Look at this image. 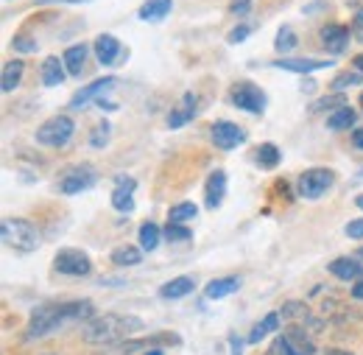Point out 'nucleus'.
Listing matches in <instances>:
<instances>
[{
	"label": "nucleus",
	"mask_w": 363,
	"mask_h": 355,
	"mask_svg": "<svg viewBox=\"0 0 363 355\" xmlns=\"http://www.w3.org/2000/svg\"><path fill=\"white\" fill-rule=\"evenodd\" d=\"M90 322L92 316V302L90 300H76V302H56V305H43L31 313L28 324H26V342L43 339L56 333L59 327L76 324V322Z\"/></svg>",
	"instance_id": "obj_1"
},
{
	"label": "nucleus",
	"mask_w": 363,
	"mask_h": 355,
	"mask_svg": "<svg viewBox=\"0 0 363 355\" xmlns=\"http://www.w3.org/2000/svg\"><path fill=\"white\" fill-rule=\"evenodd\" d=\"M140 330H143V319H137L132 313H104V316L90 319L82 327V339L87 344L109 347V344H121V342L132 339Z\"/></svg>",
	"instance_id": "obj_2"
},
{
	"label": "nucleus",
	"mask_w": 363,
	"mask_h": 355,
	"mask_svg": "<svg viewBox=\"0 0 363 355\" xmlns=\"http://www.w3.org/2000/svg\"><path fill=\"white\" fill-rule=\"evenodd\" d=\"M0 235H3V244L17 249V252H34L40 246V232L37 226L26 219H6L0 224Z\"/></svg>",
	"instance_id": "obj_3"
},
{
	"label": "nucleus",
	"mask_w": 363,
	"mask_h": 355,
	"mask_svg": "<svg viewBox=\"0 0 363 355\" xmlns=\"http://www.w3.org/2000/svg\"><path fill=\"white\" fill-rule=\"evenodd\" d=\"M73 132H76V124L70 115H53L37 129V143L48 146V148H62L70 143Z\"/></svg>",
	"instance_id": "obj_4"
},
{
	"label": "nucleus",
	"mask_w": 363,
	"mask_h": 355,
	"mask_svg": "<svg viewBox=\"0 0 363 355\" xmlns=\"http://www.w3.org/2000/svg\"><path fill=\"white\" fill-rule=\"evenodd\" d=\"M333 185H335V174L330 168H308L305 174H299V193L302 199H311V202L321 199Z\"/></svg>",
	"instance_id": "obj_5"
},
{
	"label": "nucleus",
	"mask_w": 363,
	"mask_h": 355,
	"mask_svg": "<svg viewBox=\"0 0 363 355\" xmlns=\"http://www.w3.org/2000/svg\"><path fill=\"white\" fill-rule=\"evenodd\" d=\"M53 268L67 277H87L92 271V261L82 249H59L53 258Z\"/></svg>",
	"instance_id": "obj_6"
},
{
	"label": "nucleus",
	"mask_w": 363,
	"mask_h": 355,
	"mask_svg": "<svg viewBox=\"0 0 363 355\" xmlns=\"http://www.w3.org/2000/svg\"><path fill=\"white\" fill-rule=\"evenodd\" d=\"M232 104L238 109H246V112H263L266 109V92L257 87V84H235L232 89Z\"/></svg>",
	"instance_id": "obj_7"
},
{
	"label": "nucleus",
	"mask_w": 363,
	"mask_h": 355,
	"mask_svg": "<svg viewBox=\"0 0 363 355\" xmlns=\"http://www.w3.org/2000/svg\"><path fill=\"white\" fill-rule=\"evenodd\" d=\"M210 140L218 146V148H238V146H243L246 143V132L238 126V124H232V121H218V124H213L210 126Z\"/></svg>",
	"instance_id": "obj_8"
},
{
	"label": "nucleus",
	"mask_w": 363,
	"mask_h": 355,
	"mask_svg": "<svg viewBox=\"0 0 363 355\" xmlns=\"http://www.w3.org/2000/svg\"><path fill=\"white\" fill-rule=\"evenodd\" d=\"M92 185H95V168H92V165H76V168H70V171L62 177L59 190L67 193V196H73V193L90 190Z\"/></svg>",
	"instance_id": "obj_9"
},
{
	"label": "nucleus",
	"mask_w": 363,
	"mask_h": 355,
	"mask_svg": "<svg viewBox=\"0 0 363 355\" xmlns=\"http://www.w3.org/2000/svg\"><path fill=\"white\" fill-rule=\"evenodd\" d=\"M115 87H118V79H115V76L98 79V82H92L90 87L79 89V92L70 98V109H79V106H84V104H87V101H92V98H104V92H112Z\"/></svg>",
	"instance_id": "obj_10"
},
{
	"label": "nucleus",
	"mask_w": 363,
	"mask_h": 355,
	"mask_svg": "<svg viewBox=\"0 0 363 355\" xmlns=\"http://www.w3.org/2000/svg\"><path fill=\"white\" fill-rule=\"evenodd\" d=\"M137 182L132 177H118L115 179V190H112V207L121 210V213H132L135 210V193Z\"/></svg>",
	"instance_id": "obj_11"
},
{
	"label": "nucleus",
	"mask_w": 363,
	"mask_h": 355,
	"mask_svg": "<svg viewBox=\"0 0 363 355\" xmlns=\"http://www.w3.org/2000/svg\"><path fill=\"white\" fill-rule=\"evenodd\" d=\"M196 104H199V98L193 92H184L182 101L171 109V115H168V126L171 129H179L184 124H190L196 118Z\"/></svg>",
	"instance_id": "obj_12"
},
{
	"label": "nucleus",
	"mask_w": 363,
	"mask_h": 355,
	"mask_svg": "<svg viewBox=\"0 0 363 355\" xmlns=\"http://www.w3.org/2000/svg\"><path fill=\"white\" fill-rule=\"evenodd\" d=\"M224 196H227V174L218 168V171H213V174L207 177V185H204V199H207V207H210V210L221 207Z\"/></svg>",
	"instance_id": "obj_13"
},
{
	"label": "nucleus",
	"mask_w": 363,
	"mask_h": 355,
	"mask_svg": "<svg viewBox=\"0 0 363 355\" xmlns=\"http://www.w3.org/2000/svg\"><path fill=\"white\" fill-rule=\"evenodd\" d=\"M330 271L338 280H344V283H358V280H363V263L358 258H335L330 263Z\"/></svg>",
	"instance_id": "obj_14"
},
{
	"label": "nucleus",
	"mask_w": 363,
	"mask_h": 355,
	"mask_svg": "<svg viewBox=\"0 0 363 355\" xmlns=\"http://www.w3.org/2000/svg\"><path fill=\"white\" fill-rule=\"evenodd\" d=\"M282 336H285V342H288L294 350H299L302 355L316 353V344H313V339H311V330H308V327H302V324H291Z\"/></svg>",
	"instance_id": "obj_15"
},
{
	"label": "nucleus",
	"mask_w": 363,
	"mask_h": 355,
	"mask_svg": "<svg viewBox=\"0 0 363 355\" xmlns=\"http://www.w3.org/2000/svg\"><path fill=\"white\" fill-rule=\"evenodd\" d=\"M321 40H324V48H327L330 53H341V50L347 48V43H350V28L330 23V26L321 28Z\"/></svg>",
	"instance_id": "obj_16"
},
{
	"label": "nucleus",
	"mask_w": 363,
	"mask_h": 355,
	"mask_svg": "<svg viewBox=\"0 0 363 355\" xmlns=\"http://www.w3.org/2000/svg\"><path fill=\"white\" fill-rule=\"evenodd\" d=\"M171 9H174V0H145L140 6L137 17L145 20V23H160V20H165L171 14Z\"/></svg>",
	"instance_id": "obj_17"
},
{
	"label": "nucleus",
	"mask_w": 363,
	"mask_h": 355,
	"mask_svg": "<svg viewBox=\"0 0 363 355\" xmlns=\"http://www.w3.org/2000/svg\"><path fill=\"white\" fill-rule=\"evenodd\" d=\"M274 67H279V70H288V73H313V70H321V67H327V62L324 59H277L272 62Z\"/></svg>",
	"instance_id": "obj_18"
},
{
	"label": "nucleus",
	"mask_w": 363,
	"mask_h": 355,
	"mask_svg": "<svg viewBox=\"0 0 363 355\" xmlns=\"http://www.w3.org/2000/svg\"><path fill=\"white\" fill-rule=\"evenodd\" d=\"M95 56L101 65H115V59L121 56V43L112 34H101L95 40Z\"/></svg>",
	"instance_id": "obj_19"
},
{
	"label": "nucleus",
	"mask_w": 363,
	"mask_h": 355,
	"mask_svg": "<svg viewBox=\"0 0 363 355\" xmlns=\"http://www.w3.org/2000/svg\"><path fill=\"white\" fill-rule=\"evenodd\" d=\"M193 288H196V280H193V277H174V280H168V283L160 288V297H162V300H182V297H187Z\"/></svg>",
	"instance_id": "obj_20"
},
{
	"label": "nucleus",
	"mask_w": 363,
	"mask_h": 355,
	"mask_svg": "<svg viewBox=\"0 0 363 355\" xmlns=\"http://www.w3.org/2000/svg\"><path fill=\"white\" fill-rule=\"evenodd\" d=\"M23 73H26V62H23V59L6 62V67H3V76H0V87H3V92H11V89L20 87V82H23Z\"/></svg>",
	"instance_id": "obj_21"
},
{
	"label": "nucleus",
	"mask_w": 363,
	"mask_h": 355,
	"mask_svg": "<svg viewBox=\"0 0 363 355\" xmlns=\"http://www.w3.org/2000/svg\"><path fill=\"white\" fill-rule=\"evenodd\" d=\"M65 76H67V67L56 56H48L45 62H43V84L45 87H59L65 82Z\"/></svg>",
	"instance_id": "obj_22"
},
{
	"label": "nucleus",
	"mask_w": 363,
	"mask_h": 355,
	"mask_svg": "<svg viewBox=\"0 0 363 355\" xmlns=\"http://www.w3.org/2000/svg\"><path fill=\"white\" fill-rule=\"evenodd\" d=\"M62 62H65V67H67L70 76H82L84 62H87V45H70V48L65 50Z\"/></svg>",
	"instance_id": "obj_23"
},
{
	"label": "nucleus",
	"mask_w": 363,
	"mask_h": 355,
	"mask_svg": "<svg viewBox=\"0 0 363 355\" xmlns=\"http://www.w3.org/2000/svg\"><path fill=\"white\" fill-rule=\"evenodd\" d=\"M238 285H240L238 277H221V280H213V283L204 288V294H207V300H224V297L238 291Z\"/></svg>",
	"instance_id": "obj_24"
},
{
	"label": "nucleus",
	"mask_w": 363,
	"mask_h": 355,
	"mask_svg": "<svg viewBox=\"0 0 363 355\" xmlns=\"http://www.w3.org/2000/svg\"><path fill=\"white\" fill-rule=\"evenodd\" d=\"M355 118H358V112L347 104V106H341V109H335L330 118H327V129L330 132H341V129H350L352 124H355Z\"/></svg>",
	"instance_id": "obj_25"
},
{
	"label": "nucleus",
	"mask_w": 363,
	"mask_h": 355,
	"mask_svg": "<svg viewBox=\"0 0 363 355\" xmlns=\"http://www.w3.org/2000/svg\"><path fill=\"white\" fill-rule=\"evenodd\" d=\"M279 319H282V316H279V311H272L269 316H266V319H263V322H257V324L252 327V333H249V342H252V344H257V342H260V339H266L269 333H277V327H279Z\"/></svg>",
	"instance_id": "obj_26"
},
{
	"label": "nucleus",
	"mask_w": 363,
	"mask_h": 355,
	"mask_svg": "<svg viewBox=\"0 0 363 355\" xmlns=\"http://www.w3.org/2000/svg\"><path fill=\"white\" fill-rule=\"evenodd\" d=\"M255 160H257V165H260V168L272 171V168H277V165H279L282 154H279V148H277L274 143H263V146L255 151Z\"/></svg>",
	"instance_id": "obj_27"
},
{
	"label": "nucleus",
	"mask_w": 363,
	"mask_h": 355,
	"mask_svg": "<svg viewBox=\"0 0 363 355\" xmlns=\"http://www.w3.org/2000/svg\"><path fill=\"white\" fill-rule=\"evenodd\" d=\"M160 238H162V229H160L157 224L145 222L140 226V246H143L145 252H154V249L160 246Z\"/></svg>",
	"instance_id": "obj_28"
},
{
	"label": "nucleus",
	"mask_w": 363,
	"mask_h": 355,
	"mask_svg": "<svg viewBox=\"0 0 363 355\" xmlns=\"http://www.w3.org/2000/svg\"><path fill=\"white\" fill-rule=\"evenodd\" d=\"M140 258H143V252L137 249V246H118L115 252H112V263L115 266H137L140 263Z\"/></svg>",
	"instance_id": "obj_29"
},
{
	"label": "nucleus",
	"mask_w": 363,
	"mask_h": 355,
	"mask_svg": "<svg viewBox=\"0 0 363 355\" xmlns=\"http://www.w3.org/2000/svg\"><path fill=\"white\" fill-rule=\"evenodd\" d=\"M196 213H199V207L193 204V202H182V204H174L171 207V213H168V222L171 224H187L196 219Z\"/></svg>",
	"instance_id": "obj_30"
},
{
	"label": "nucleus",
	"mask_w": 363,
	"mask_h": 355,
	"mask_svg": "<svg viewBox=\"0 0 363 355\" xmlns=\"http://www.w3.org/2000/svg\"><path fill=\"white\" fill-rule=\"evenodd\" d=\"M296 45H299V40H296V31H294L291 26L279 28V34H277V43H274V48H277L282 56H285V53H291Z\"/></svg>",
	"instance_id": "obj_31"
},
{
	"label": "nucleus",
	"mask_w": 363,
	"mask_h": 355,
	"mask_svg": "<svg viewBox=\"0 0 363 355\" xmlns=\"http://www.w3.org/2000/svg\"><path fill=\"white\" fill-rule=\"evenodd\" d=\"M162 235H165L171 244H187V241L193 238V229H190V226H184V224H171V222H168V226L162 229Z\"/></svg>",
	"instance_id": "obj_32"
},
{
	"label": "nucleus",
	"mask_w": 363,
	"mask_h": 355,
	"mask_svg": "<svg viewBox=\"0 0 363 355\" xmlns=\"http://www.w3.org/2000/svg\"><path fill=\"white\" fill-rule=\"evenodd\" d=\"M341 109V106H347V98H344V92H335V95H324V98H318L316 104L311 106L313 112H324V109Z\"/></svg>",
	"instance_id": "obj_33"
},
{
	"label": "nucleus",
	"mask_w": 363,
	"mask_h": 355,
	"mask_svg": "<svg viewBox=\"0 0 363 355\" xmlns=\"http://www.w3.org/2000/svg\"><path fill=\"white\" fill-rule=\"evenodd\" d=\"M355 84H363V73H338L330 87L335 92H344L347 87H355Z\"/></svg>",
	"instance_id": "obj_34"
},
{
	"label": "nucleus",
	"mask_w": 363,
	"mask_h": 355,
	"mask_svg": "<svg viewBox=\"0 0 363 355\" xmlns=\"http://www.w3.org/2000/svg\"><path fill=\"white\" fill-rule=\"evenodd\" d=\"M90 143L95 146V148H104V146L109 143V124H98V126L92 129Z\"/></svg>",
	"instance_id": "obj_35"
},
{
	"label": "nucleus",
	"mask_w": 363,
	"mask_h": 355,
	"mask_svg": "<svg viewBox=\"0 0 363 355\" xmlns=\"http://www.w3.org/2000/svg\"><path fill=\"white\" fill-rule=\"evenodd\" d=\"M252 28H255V26H249V23H240V26H235V28L229 31L227 43H232V45L243 43V40H246V37L252 34Z\"/></svg>",
	"instance_id": "obj_36"
},
{
	"label": "nucleus",
	"mask_w": 363,
	"mask_h": 355,
	"mask_svg": "<svg viewBox=\"0 0 363 355\" xmlns=\"http://www.w3.org/2000/svg\"><path fill=\"white\" fill-rule=\"evenodd\" d=\"M350 238H355V241H361L363 238V219H352V222L347 224V229H344Z\"/></svg>",
	"instance_id": "obj_37"
},
{
	"label": "nucleus",
	"mask_w": 363,
	"mask_h": 355,
	"mask_svg": "<svg viewBox=\"0 0 363 355\" xmlns=\"http://www.w3.org/2000/svg\"><path fill=\"white\" fill-rule=\"evenodd\" d=\"M11 45H14L17 50H23V53H31V50H37L34 40H28V37H23V34H20V37H14V40H11Z\"/></svg>",
	"instance_id": "obj_38"
},
{
	"label": "nucleus",
	"mask_w": 363,
	"mask_h": 355,
	"mask_svg": "<svg viewBox=\"0 0 363 355\" xmlns=\"http://www.w3.org/2000/svg\"><path fill=\"white\" fill-rule=\"evenodd\" d=\"M352 37L363 43V6L355 11V17H352Z\"/></svg>",
	"instance_id": "obj_39"
},
{
	"label": "nucleus",
	"mask_w": 363,
	"mask_h": 355,
	"mask_svg": "<svg viewBox=\"0 0 363 355\" xmlns=\"http://www.w3.org/2000/svg\"><path fill=\"white\" fill-rule=\"evenodd\" d=\"M249 6H252V0H232L229 11H232V14H238V17H243V14L249 11Z\"/></svg>",
	"instance_id": "obj_40"
},
{
	"label": "nucleus",
	"mask_w": 363,
	"mask_h": 355,
	"mask_svg": "<svg viewBox=\"0 0 363 355\" xmlns=\"http://www.w3.org/2000/svg\"><path fill=\"white\" fill-rule=\"evenodd\" d=\"M266 355H288L285 353V336H277L272 342V347L266 350Z\"/></svg>",
	"instance_id": "obj_41"
},
{
	"label": "nucleus",
	"mask_w": 363,
	"mask_h": 355,
	"mask_svg": "<svg viewBox=\"0 0 363 355\" xmlns=\"http://www.w3.org/2000/svg\"><path fill=\"white\" fill-rule=\"evenodd\" d=\"M352 146H355V148H363V129H355V132H352Z\"/></svg>",
	"instance_id": "obj_42"
},
{
	"label": "nucleus",
	"mask_w": 363,
	"mask_h": 355,
	"mask_svg": "<svg viewBox=\"0 0 363 355\" xmlns=\"http://www.w3.org/2000/svg\"><path fill=\"white\" fill-rule=\"evenodd\" d=\"M352 297H355V300H363V280H358V283L352 285Z\"/></svg>",
	"instance_id": "obj_43"
},
{
	"label": "nucleus",
	"mask_w": 363,
	"mask_h": 355,
	"mask_svg": "<svg viewBox=\"0 0 363 355\" xmlns=\"http://www.w3.org/2000/svg\"><path fill=\"white\" fill-rule=\"evenodd\" d=\"M229 344H232V355H240V342H238V339H235V336H232V339H229Z\"/></svg>",
	"instance_id": "obj_44"
},
{
	"label": "nucleus",
	"mask_w": 363,
	"mask_h": 355,
	"mask_svg": "<svg viewBox=\"0 0 363 355\" xmlns=\"http://www.w3.org/2000/svg\"><path fill=\"white\" fill-rule=\"evenodd\" d=\"M352 65H355V70H358V73H363V53H358V56L352 59Z\"/></svg>",
	"instance_id": "obj_45"
},
{
	"label": "nucleus",
	"mask_w": 363,
	"mask_h": 355,
	"mask_svg": "<svg viewBox=\"0 0 363 355\" xmlns=\"http://www.w3.org/2000/svg\"><path fill=\"white\" fill-rule=\"evenodd\" d=\"M143 355H165V350H162V347H148Z\"/></svg>",
	"instance_id": "obj_46"
},
{
	"label": "nucleus",
	"mask_w": 363,
	"mask_h": 355,
	"mask_svg": "<svg viewBox=\"0 0 363 355\" xmlns=\"http://www.w3.org/2000/svg\"><path fill=\"white\" fill-rule=\"evenodd\" d=\"M37 3H84V0H37Z\"/></svg>",
	"instance_id": "obj_47"
},
{
	"label": "nucleus",
	"mask_w": 363,
	"mask_h": 355,
	"mask_svg": "<svg viewBox=\"0 0 363 355\" xmlns=\"http://www.w3.org/2000/svg\"><path fill=\"white\" fill-rule=\"evenodd\" d=\"M327 355H352V353H344V350H327Z\"/></svg>",
	"instance_id": "obj_48"
},
{
	"label": "nucleus",
	"mask_w": 363,
	"mask_h": 355,
	"mask_svg": "<svg viewBox=\"0 0 363 355\" xmlns=\"http://www.w3.org/2000/svg\"><path fill=\"white\" fill-rule=\"evenodd\" d=\"M355 204H358V207L363 210V196H358V199H355Z\"/></svg>",
	"instance_id": "obj_49"
},
{
	"label": "nucleus",
	"mask_w": 363,
	"mask_h": 355,
	"mask_svg": "<svg viewBox=\"0 0 363 355\" xmlns=\"http://www.w3.org/2000/svg\"><path fill=\"white\" fill-rule=\"evenodd\" d=\"M355 258H358V261H363V246L358 249V255H355Z\"/></svg>",
	"instance_id": "obj_50"
},
{
	"label": "nucleus",
	"mask_w": 363,
	"mask_h": 355,
	"mask_svg": "<svg viewBox=\"0 0 363 355\" xmlns=\"http://www.w3.org/2000/svg\"><path fill=\"white\" fill-rule=\"evenodd\" d=\"M358 177H361V179H363V168H361V171H358Z\"/></svg>",
	"instance_id": "obj_51"
},
{
	"label": "nucleus",
	"mask_w": 363,
	"mask_h": 355,
	"mask_svg": "<svg viewBox=\"0 0 363 355\" xmlns=\"http://www.w3.org/2000/svg\"><path fill=\"white\" fill-rule=\"evenodd\" d=\"M361 109H363V92H361Z\"/></svg>",
	"instance_id": "obj_52"
}]
</instances>
